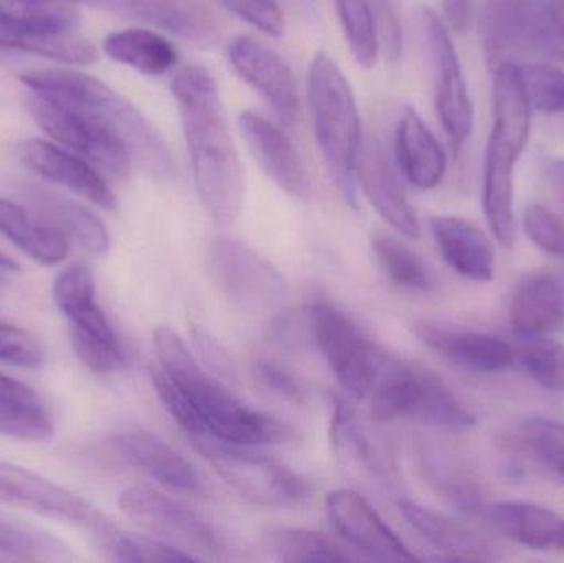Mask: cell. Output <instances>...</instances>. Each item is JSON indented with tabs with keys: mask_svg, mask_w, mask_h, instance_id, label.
<instances>
[{
	"mask_svg": "<svg viewBox=\"0 0 564 563\" xmlns=\"http://www.w3.org/2000/svg\"><path fill=\"white\" fill-rule=\"evenodd\" d=\"M26 106L36 124L73 154L112 177H128L134 162L131 149L108 126L33 95Z\"/></svg>",
	"mask_w": 564,
	"mask_h": 563,
	"instance_id": "14",
	"label": "cell"
},
{
	"mask_svg": "<svg viewBox=\"0 0 564 563\" xmlns=\"http://www.w3.org/2000/svg\"><path fill=\"white\" fill-rule=\"evenodd\" d=\"M0 50L32 53L73 66L93 65L98 50L78 33H39L0 15Z\"/></svg>",
	"mask_w": 564,
	"mask_h": 563,
	"instance_id": "30",
	"label": "cell"
},
{
	"mask_svg": "<svg viewBox=\"0 0 564 563\" xmlns=\"http://www.w3.org/2000/svg\"><path fill=\"white\" fill-rule=\"evenodd\" d=\"M523 228L533 245L546 253L564 257V220L543 204H529L523 210Z\"/></svg>",
	"mask_w": 564,
	"mask_h": 563,
	"instance_id": "45",
	"label": "cell"
},
{
	"mask_svg": "<svg viewBox=\"0 0 564 563\" xmlns=\"http://www.w3.org/2000/svg\"><path fill=\"white\" fill-rule=\"evenodd\" d=\"M108 554L112 561L126 563L197 561L161 539L124 531L118 532L111 548L108 549Z\"/></svg>",
	"mask_w": 564,
	"mask_h": 563,
	"instance_id": "43",
	"label": "cell"
},
{
	"mask_svg": "<svg viewBox=\"0 0 564 563\" xmlns=\"http://www.w3.org/2000/svg\"><path fill=\"white\" fill-rule=\"evenodd\" d=\"M325 509L337 534L365 557L380 562L416 561V555L358 492L332 491L325 499Z\"/></svg>",
	"mask_w": 564,
	"mask_h": 563,
	"instance_id": "18",
	"label": "cell"
},
{
	"mask_svg": "<svg viewBox=\"0 0 564 563\" xmlns=\"http://www.w3.org/2000/svg\"><path fill=\"white\" fill-rule=\"evenodd\" d=\"M0 502L85 529L106 552L119 532L108 516L82 496L12 463L0 462Z\"/></svg>",
	"mask_w": 564,
	"mask_h": 563,
	"instance_id": "11",
	"label": "cell"
},
{
	"mask_svg": "<svg viewBox=\"0 0 564 563\" xmlns=\"http://www.w3.org/2000/svg\"><path fill=\"white\" fill-rule=\"evenodd\" d=\"M401 515L446 561L486 562L499 559V549L486 535L443 512L426 508L411 499L398 501Z\"/></svg>",
	"mask_w": 564,
	"mask_h": 563,
	"instance_id": "23",
	"label": "cell"
},
{
	"mask_svg": "<svg viewBox=\"0 0 564 563\" xmlns=\"http://www.w3.org/2000/svg\"><path fill=\"white\" fill-rule=\"evenodd\" d=\"M118 506L129 521L144 529L149 535L167 542L197 561L215 559L224 552L217 532L197 511L155 489L148 486L126 488L119 495Z\"/></svg>",
	"mask_w": 564,
	"mask_h": 563,
	"instance_id": "12",
	"label": "cell"
},
{
	"mask_svg": "<svg viewBox=\"0 0 564 563\" xmlns=\"http://www.w3.org/2000/svg\"><path fill=\"white\" fill-rule=\"evenodd\" d=\"M72 344L76 357L93 372L111 376L126 366L124 347L121 343H109L99 337L89 336L82 331L72 329Z\"/></svg>",
	"mask_w": 564,
	"mask_h": 563,
	"instance_id": "44",
	"label": "cell"
},
{
	"mask_svg": "<svg viewBox=\"0 0 564 563\" xmlns=\"http://www.w3.org/2000/svg\"><path fill=\"white\" fill-rule=\"evenodd\" d=\"M207 270L218 291L243 313H282L289 296L284 274L243 241L215 238L207 248Z\"/></svg>",
	"mask_w": 564,
	"mask_h": 563,
	"instance_id": "9",
	"label": "cell"
},
{
	"mask_svg": "<svg viewBox=\"0 0 564 563\" xmlns=\"http://www.w3.org/2000/svg\"><path fill=\"white\" fill-rule=\"evenodd\" d=\"M124 19L148 23L185 42L207 48L221 39L220 17L204 0H75Z\"/></svg>",
	"mask_w": 564,
	"mask_h": 563,
	"instance_id": "15",
	"label": "cell"
},
{
	"mask_svg": "<svg viewBox=\"0 0 564 563\" xmlns=\"http://www.w3.org/2000/svg\"><path fill=\"white\" fill-rule=\"evenodd\" d=\"M0 234L43 267L62 263L69 253L68 237L62 230L7 198H0Z\"/></svg>",
	"mask_w": 564,
	"mask_h": 563,
	"instance_id": "28",
	"label": "cell"
},
{
	"mask_svg": "<svg viewBox=\"0 0 564 563\" xmlns=\"http://www.w3.org/2000/svg\"><path fill=\"white\" fill-rule=\"evenodd\" d=\"M420 343L447 362L476 373H499L517 362L516 347L492 334L440 321H416Z\"/></svg>",
	"mask_w": 564,
	"mask_h": 563,
	"instance_id": "17",
	"label": "cell"
},
{
	"mask_svg": "<svg viewBox=\"0 0 564 563\" xmlns=\"http://www.w3.org/2000/svg\"><path fill=\"white\" fill-rule=\"evenodd\" d=\"M394 152L404 177L420 191H431L443 181L446 152L416 109H404L398 121Z\"/></svg>",
	"mask_w": 564,
	"mask_h": 563,
	"instance_id": "26",
	"label": "cell"
},
{
	"mask_svg": "<svg viewBox=\"0 0 564 563\" xmlns=\"http://www.w3.org/2000/svg\"><path fill=\"white\" fill-rule=\"evenodd\" d=\"M542 169L543 174L549 178L550 185L555 188L564 204V159H543Z\"/></svg>",
	"mask_w": 564,
	"mask_h": 563,
	"instance_id": "53",
	"label": "cell"
},
{
	"mask_svg": "<svg viewBox=\"0 0 564 563\" xmlns=\"http://www.w3.org/2000/svg\"><path fill=\"white\" fill-rule=\"evenodd\" d=\"M332 445L338 463L358 478L381 479L387 472L377 450L358 425L357 416L341 399H334Z\"/></svg>",
	"mask_w": 564,
	"mask_h": 563,
	"instance_id": "33",
	"label": "cell"
},
{
	"mask_svg": "<svg viewBox=\"0 0 564 563\" xmlns=\"http://www.w3.org/2000/svg\"><path fill=\"white\" fill-rule=\"evenodd\" d=\"M377 422L417 420L449 430L476 426V415L431 370L388 356L370 396Z\"/></svg>",
	"mask_w": 564,
	"mask_h": 563,
	"instance_id": "7",
	"label": "cell"
},
{
	"mask_svg": "<svg viewBox=\"0 0 564 563\" xmlns=\"http://www.w3.org/2000/svg\"><path fill=\"white\" fill-rule=\"evenodd\" d=\"M171 89L202 207L215 224L228 227L243 210L247 184L217 79L205 66H185Z\"/></svg>",
	"mask_w": 564,
	"mask_h": 563,
	"instance_id": "1",
	"label": "cell"
},
{
	"mask_svg": "<svg viewBox=\"0 0 564 563\" xmlns=\"http://www.w3.org/2000/svg\"><path fill=\"white\" fill-rule=\"evenodd\" d=\"M520 442L527 452L564 485V423L533 416L520 426Z\"/></svg>",
	"mask_w": 564,
	"mask_h": 563,
	"instance_id": "40",
	"label": "cell"
},
{
	"mask_svg": "<svg viewBox=\"0 0 564 563\" xmlns=\"http://www.w3.org/2000/svg\"><path fill=\"white\" fill-rule=\"evenodd\" d=\"M307 96L315 141L332 181L344 201L357 208V167L364 148L360 112L350 83L325 52L308 66Z\"/></svg>",
	"mask_w": 564,
	"mask_h": 563,
	"instance_id": "5",
	"label": "cell"
},
{
	"mask_svg": "<svg viewBox=\"0 0 564 563\" xmlns=\"http://www.w3.org/2000/svg\"><path fill=\"white\" fill-rule=\"evenodd\" d=\"M373 19L378 46H383L388 59L398 62L403 52V30H401L397 12L388 0L375 2Z\"/></svg>",
	"mask_w": 564,
	"mask_h": 563,
	"instance_id": "49",
	"label": "cell"
},
{
	"mask_svg": "<svg viewBox=\"0 0 564 563\" xmlns=\"http://www.w3.org/2000/svg\"><path fill=\"white\" fill-rule=\"evenodd\" d=\"M479 36L490 72L502 65L564 63V17L552 0H486Z\"/></svg>",
	"mask_w": 564,
	"mask_h": 563,
	"instance_id": "6",
	"label": "cell"
},
{
	"mask_svg": "<svg viewBox=\"0 0 564 563\" xmlns=\"http://www.w3.org/2000/svg\"><path fill=\"white\" fill-rule=\"evenodd\" d=\"M482 516L497 532L535 551L556 549L564 529L562 516L535 502H489Z\"/></svg>",
	"mask_w": 564,
	"mask_h": 563,
	"instance_id": "27",
	"label": "cell"
},
{
	"mask_svg": "<svg viewBox=\"0 0 564 563\" xmlns=\"http://www.w3.org/2000/svg\"><path fill=\"white\" fill-rule=\"evenodd\" d=\"M194 443L217 475L254 505L297 508L311 495L302 476L274 459L254 455L243 446L225 445L215 440L200 439Z\"/></svg>",
	"mask_w": 564,
	"mask_h": 563,
	"instance_id": "10",
	"label": "cell"
},
{
	"mask_svg": "<svg viewBox=\"0 0 564 563\" xmlns=\"http://www.w3.org/2000/svg\"><path fill=\"white\" fill-rule=\"evenodd\" d=\"M443 13L453 32H467L473 22L474 0H443Z\"/></svg>",
	"mask_w": 564,
	"mask_h": 563,
	"instance_id": "51",
	"label": "cell"
},
{
	"mask_svg": "<svg viewBox=\"0 0 564 563\" xmlns=\"http://www.w3.org/2000/svg\"><path fill=\"white\" fill-rule=\"evenodd\" d=\"M91 297H95V278L86 264L65 268L53 284V301L62 314Z\"/></svg>",
	"mask_w": 564,
	"mask_h": 563,
	"instance_id": "48",
	"label": "cell"
},
{
	"mask_svg": "<svg viewBox=\"0 0 564 563\" xmlns=\"http://www.w3.org/2000/svg\"><path fill=\"white\" fill-rule=\"evenodd\" d=\"M30 201L46 221L55 225L66 237L78 243L86 253L102 257L111 247L108 228L98 215L93 214L85 205L59 195L50 194L42 188H30Z\"/></svg>",
	"mask_w": 564,
	"mask_h": 563,
	"instance_id": "29",
	"label": "cell"
},
{
	"mask_svg": "<svg viewBox=\"0 0 564 563\" xmlns=\"http://www.w3.org/2000/svg\"><path fill=\"white\" fill-rule=\"evenodd\" d=\"M556 549H558V551L564 552V529H563L562 538H560L558 544H556Z\"/></svg>",
	"mask_w": 564,
	"mask_h": 563,
	"instance_id": "55",
	"label": "cell"
},
{
	"mask_svg": "<svg viewBox=\"0 0 564 563\" xmlns=\"http://www.w3.org/2000/svg\"><path fill=\"white\" fill-rule=\"evenodd\" d=\"M220 2L228 12L260 30L264 35L278 39L284 32V15L276 0H220Z\"/></svg>",
	"mask_w": 564,
	"mask_h": 563,
	"instance_id": "47",
	"label": "cell"
},
{
	"mask_svg": "<svg viewBox=\"0 0 564 563\" xmlns=\"http://www.w3.org/2000/svg\"><path fill=\"white\" fill-rule=\"evenodd\" d=\"M517 66L532 109L545 115H563L564 69L552 63H522Z\"/></svg>",
	"mask_w": 564,
	"mask_h": 563,
	"instance_id": "41",
	"label": "cell"
},
{
	"mask_svg": "<svg viewBox=\"0 0 564 563\" xmlns=\"http://www.w3.org/2000/svg\"><path fill=\"white\" fill-rule=\"evenodd\" d=\"M556 7H558L560 13L564 17V0H556Z\"/></svg>",
	"mask_w": 564,
	"mask_h": 563,
	"instance_id": "56",
	"label": "cell"
},
{
	"mask_svg": "<svg viewBox=\"0 0 564 563\" xmlns=\"http://www.w3.org/2000/svg\"><path fill=\"white\" fill-rule=\"evenodd\" d=\"M0 362L35 369L42 366L43 350L39 340L22 327L0 321Z\"/></svg>",
	"mask_w": 564,
	"mask_h": 563,
	"instance_id": "46",
	"label": "cell"
},
{
	"mask_svg": "<svg viewBox=\"0 0 564 563\" xmlns=\"http://www.w3.org/2000/svg\"><path fill=\"white\" fill-rule=\"evenodd\" d=\"M0 270L7 271V273H19L20 267L17 264L15 260H12V258L7 257L6 253L0 251Z\"/></svg>",
	"mask_w": 564,
	"mask_h": 563,
	"instance_id": "54",
	"label": "cell"
},
{
	"mask_svg": "<svg viewBox=\"0 0 564 563\" xmlns=\"http://www.w3.org/2000/svg\"><path fill=\"white\" fill-rule=\"evenodd\" d=\"M305 320L312 340L324 354L341 389L355 399H367L388 354L330 301L322 297L312 301L305 310Z\"/></svg>",
	"mask_w": 564,
	"mask_h": 563,
	"instance_id": "8",
	"label": "cell"
},
{
	"mask_svg": "<svg viewBox=\"0 0 564 563\" xmlns=\"http://www.w3.org/2000/svg\"><path fill=\"white\" fill-rule=\"evenodd\" d=\"M0 435L22 442H48L53 423L43 403L26 405L0 400Z\"/></svg>",
	"mask_w": 564,
	"mask_h": 563,
	"instance_id": "42",
	"label": "cell"
},
{
	"mask_svg": "<svg viewBox=\"0 0 564 563\" xmlns=\"http://www.w3.org/2000/svg\"><path fill=\"white\" fill-rule=\"evenodd\" d=\"M0 15L39 33H73L79 26L75 0H0Z\"/></svg>",
	"mask_w": 564,
	"mask_h": 563,
	"instance_id": "36",
	"label": "cell"
},
{
	"mask_svg": "<svg viewBox=\"0 0 564 563\" xmlns=\"http://www.w3.org/2000/svg\"><path fill=\"white\" fill-rule=\"evenodd\" d=\"M357 182H360L365 197L393 230L406 238L420 237L421 225L416 212L408 201L380 139L370 138L364 142L358 161Z\"/></svg>",
	"mask_w": 564,
	"mask_h": 563,
	"instance_id": "20",
	"label": "cell"
},
{
	"mask_svg": "<svg viewBox=\"0 0 564 563\" xmlns=\"http://www.w3.org/2000/svg\"><path fill=\"white\" fill-rule=\"evenodd\" d=\"M509 321L519 337H549L564 324V283L552 271L532 274L519 284L509 306Z\"/></svg>",
	"mask_w": 564,
	"mask_h": 563,
	"instance_id": "24",
	"label": "cell"
},
{
	"mask_svg": "<svg viewBox=\"0 0 564 563\" xmlns=\"http://www.w3.org/2000/svg\"><path fill=\"white\" fill-rule=\"evenodd\" d=\"M263 542L267 551L280 562H345L357 559L327 535L307 529H270L264 532Z\"/></svg>",
	"mask_w": 564,
	"mask_h": 563,
	"instance_id": "35",
	"label": "cell"
},
{
	"mask_svg": "<svg viewBox=\"0 0 564 563\" xmlns=\"http://www.w3.org/2000/svg\"><path fill=\"white\" fill-rule=\"evenodd\" d=\"M106 55L142 75L161 76L178 65V50L171 40L148 29H129L106 36Z\"/></svg>",
	"mask_w": 564,
	"mask_h": 563,
	"instance_id": "31",
	"label": "cell"
},
{
	"mask_svg": "<svg viewBox=\"0 0 564 563\" xmlns=\"http://www.w3.org/2000/svg\"><path fill=\"white\" fill-rule=\"evenodd\" d=\"M0 400L6 402L26 403V405H40L42 400L36 396L35 390L30 389L25 383L0 373Z\"/></svg>",
	"mask_w": 564,
	"mask_h": 563,
	"instance_id": "52",
	"label": "cell"
},
{
	"mask_svg": "<svg viewBox=\"0 0 564 563\" xmlns=\"http://www.w3.org/2000/svg\"><path fill=\"white\" fill-rule=\"evenodd\" d=\"M115 446L131 465L148 473L165 488L182 492L202 491L197 468L152 433L142 430L119 433L115 436Z\"/></svg>",
	"mask_w": 564,
	"mask_h": 563,
	"instance_id": "25",
	"label": "cell"
},
{
	"mask_svg": "<svg viewBox=\"0 0 564 563\" xmlns=\"http://www.w3.org/2000/svg\"><path fill=\"white\" fill-rule=\"evenodd\" d=\"M228 59L241 79L271 106L284 126L299 118V95L291 66L280 53L253 36H235L228 43Z\"/></svg>",
	"mask_w": 564,
	"mask_h": 563,
	"instance_id": "16",
	"label": "cell"
},
{
	"mask_svg": "<svg viewBox=\"0 0 564 563\" xmlns=\"http://www.w3.org/2000/svg\"><path fill=\"white\" fill-rule=\"evenodd\" d=\"M494 124L484 164L482 207L497 243L517 241L516 167L532 128V106L523 89L519 66L494 69Z\"/></svg>",
	"mask_w": 564,
	"mask_h": 563,
	"instance_id": "4",
	"label": "cell"
},
{
	"mask_svg": "<svg viewBox=\"0 0 564 563\" xmlns=\"http://www.w3.org/2000/svg\"><path fill=\"white\" fill-rule=\"evenodd\" d=\"M430 228L451 270L477 283H489L496 278V250L476 224L456 215H437L430 218Z\"/></svg>",
	"mask_w": 564,
	"mask_h": 563,
	"instance_id": "22",
	"label": "cell"
},
{
	"mask_svg": "<svg viewBox=\"0 0 564 563\" xmlns=\"http://www.w3.org/2000/svg\"><path fill=\"white\" fill-rule=\"evenodd\" d=\"M517 362L527 376L552 393H564V344L549 337H520Z\"/></svg>",
	"mask_w": 564,
	"mask_h": 563,
	"instance_id": "38",
	"label": "cell"
},
{
	"mask_svg": "<svg viewBox=\"0 0 564 563\" xmlns=\"http://www.w3.org/2000/svg\"><path fill=\"white\" fill-rule=\"evenodd\" d=\"M345 40L361 68H373L378 58L373 9L368 0H334Z\"/></svg>",
	"mask_w": 564,
	"mask_h": 563,
	"instance_id": "39",
	"label": "cell"
},
{
	"mask_svg": "<svg viewBox=\"0 0 564 563\" xmlns=\"http://www.w3.org/2000/svg\"><path fill=\"white\" fill-rule=\"evenodd\" d=\"M19 161L45 181L62 185L73 194L105 210H116L118 198L95 165L43 139H29L17 148Z\"/></svg>",
	"mask_w": 564,
	"mask_h": 563,
	"instance_id": "19",
	"label": "cell"
},
{
	"mask_svg": "<svg viewBox=\"0 0 564 563\" xmlns=\"http://www.w3.org/2000/svg\"><path fill=\"white\" fill-rule=\"evenodd\" d=\"M423 462L431 485L454 508L466 515H484L489 502H486L482 486L459 456L443 450H426Z\"/></svg>",
	"mask_w": 564,
	"mask_h": 563,
	"instance_id": "32",
	"label": "cell"
},
{
	"mask_svg": "<svg viewBox=\"0 0 564 563\" xmlns=\"http://www.w3.org/2000/svg\"><path fill=\"white\" fill-rule=\"evenodd\" d=\"M378 263L397 286L414 293H430L434 288L433 274L424 261L406 245L390 235L373 238Z\"/></svg>",
	"mask_w": 564,
	"mask_h": 563,
	"instance_id": "37",
	"label": "cell"
},
{
	"mask_svg": "<svg viewBox=\"0 0 564 563\" xmlns=\"http://www.w3.org/2000/svg\"><path fill=\"white\" fill-rule=\"evenodd\" d=\"M238 124L251 154L274 184L291 197L307 202L312 192L311 178L291 139L254 111L241 112Z\"/></svg>",
	"mask_w": 564,
	"mask_h": 563,
	"instance_id": "21",
	"label": "cell"
},
{
	"mask_svg": "<svg viewBox=\"0 0 564 563\" xmlns=\"http://www.w3.org/2000/svg\"><path fill=\"white\" fill-rule=\"evenodd\" d=\"M154 347L159 366L181 383L191 399L200 422V439L243 448L294 442L295 430L292 426L245 405L198 364L174 329L164 326L155 329Z\"/></svg>",
	"mask_w": 564,
	"mask_h": 563,
	"instance_id": "2",
	"label": "cell"
},
{
	"mask_svg": "<svg viewBox=\"0 0 564 563\" xmlns=\"http://www.w3.org/2000/svg\"><path fill=\"white\" fill-rule=\"evenodd\" d=\"M20 82L36 98L108 126L129 145L134 161L155 177L174 175V159L161 134L132 102L101 79L79 69L52 68L22 73Z\"/></svg>",
	"mask_w": 564,
	"mask_h": 563,
	"instance_id": "3",
	"label": "cell"
},
{
	"mask_svg": "<svg viewBox=\"0 0 564 563\" xmlns=\"http://www.w3.org/2000/svg\"><path fill=\"white\" fill-rule=\"evenodd\" d=\"M68 545L56 535L0 515V562L72 561Z\"/></svg>",
	"mask_w": 564,
	"mask_h": 563,
	"instance_id": "34",
	"label": "cell"
},
{
	"mask_svg": "<svg viewBox=\"0 0 564 563\" xmlns=\"http://www.w3.org/2000/svg\"><path fill=\"white\" fill-rule=\"evenodd\" d=\"M257 373L261 382L268 389L274 390V393H278V396L292 400V402H302L304 400V392H302L297 380L291 373L281 369L280 366H276V364L261 360V362L257 364Z\"/></svg>",
	"mask_w": 564,
	"mask_h": 563,
	"instance_id": "50",
	"label": "cell"
},
{
	"mask_svg": "<svg viewBox=\"0 0 564 563\" xmlns=\"http://www.w3.org/2000/svg\"><path fill=\"white\" fill-rule=\"evenodd\" d=\"M420 23L433 66L437 118L449 139L451 149L454 154L459 155L474 126L473 101L464 78L463 65L446 23L433 10L421 7Z\"/></svg>",
	"mask_w": 564,
	"mask_h": 563,
	"instance_id": "13",
	"label": "cell"
}]
</instances>
